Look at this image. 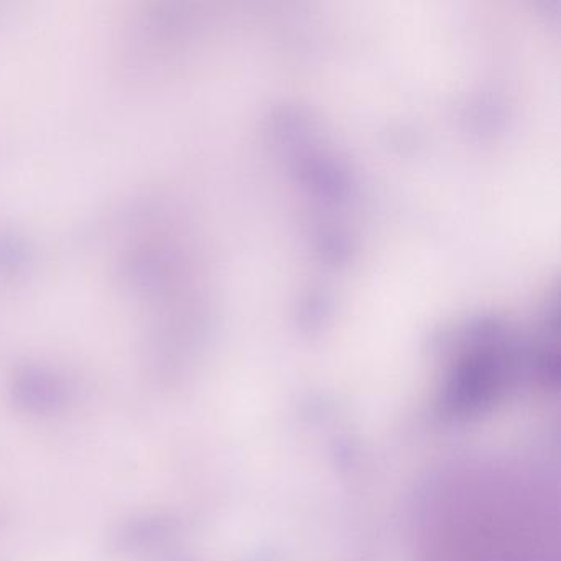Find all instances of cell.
Listing matches in <instances>:
<instances>
[{
    "label": "cell",
    "instance_id": "1",
    "mask_svg": "<svg viewBox=\"0 0 561 561\" xmlns=\"http://www.w3.org/2000/svg\"><path fill=\"white\" fill-rule=\"evenodd\" d=\"M484 492H474V505L443 511L430 537L432 561H551L550 515L547 505L515 491L507 479H482Z\"/></svg>",
    "mask_w": 561,
    "mask_h": 561
}]
</instances>
